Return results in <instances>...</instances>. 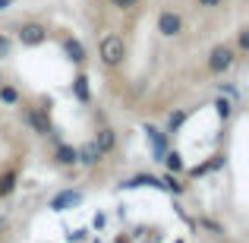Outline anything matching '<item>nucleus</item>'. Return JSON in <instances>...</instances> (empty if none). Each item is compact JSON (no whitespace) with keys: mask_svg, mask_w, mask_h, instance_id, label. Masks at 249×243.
I'll return each mask as SVG.
<instances>
[{"mask_svg":"<svg viewBox=\"0 0 249 243\" xmlns=\"http://www.w3.org/2000/svg\"><path fill=\"white\" fill-rule=\"evenodd\" d=\"M13 187H16V170H6V174L0 177V196H10Z\"/></svg>","mask_w":249,"mask_h":243,"instance_id":"13","label":"nucleus"},{"mask_svg":"<svg viewBox=\"0 0 249 243\" xmlns=\"http://www.w3.org/2000/svg\"><path fill=\"white\" fill-rule=\"evenodd\" d=\"M233 51L227 48V44H221V48H214L212 54H208V70H212V73H224V70H231L233 67Z\"/></svg>","mask_w":249,"mask_h":243,"instance_id":"3","label":"nucleus"},{"mask_svg":"<svg viewBox=\"0 0 249 243\" xmlns=\"http://www.w3.org/2000/svg\"><path fill=\"white\" fill-rule=\"evenodd\" d=\"M240 51H249V29L240 32Z\"/></svg>","mask_w":249,"mask_h":243,"instance_id":"21","label":"nucleus"},{"mask_svg":"<svg viewBox=\"0 0 249 243\" xmlns=\"http://www.w3.org/2000/svg\"><path fill=\"white\" fill-rule=\"evenodd\" d=\"M57 161L60 164H76L79 161V152L73 146H57Z\"/></svg>","mask_w":249,"mask_h":243,"instance_id":"11","label":"nucleus"},{"mask_svg":"<svg viewBox=\"0 0 249 243\" xmlns=\"http://www.w3.org/2000/svg\"><path fill=\"white\" fill-rule=\"evenodd\" d=\"M79 202H82L79 189H63V193H57L54 199H51V212H67V208L79 206Z\"/></svg>","mask_w":249,"mask_h":243,"instance_id":"4","label":"nucleus"},{"mask_svg":"<svg viewBox=\"0 0 249 243\" xmlns=\"http://www.w3.org/2000/svg\"><path fill=\"white\" fill-rule=\"evenodd\" d=\"M114 142H117V133H114V130H107V127H104V130H98L95 146L101 149V155H104V152H110V149H114Z\"/></svg>","mask_w":249,"mask_h":243,"instance_id":"10","label":"nucleus"},{"mask_svg":"<svg viewBox=\"0 0 249 243\" xmlns=\"http://www.w3.org/2000/svg\"><path fill=\"white\" fill-rule=\"evenodd\" d=\"M183 120H186V111H174V114L167 117V127H170V133H174V130H180V127H183Z\"/></svg>","mask_w":249,"mask_h":243,"instance_id":"16","label":"nucleus"},{"mask_svg":"<svg viewBox=\"0 0 249 243\" xmlns=\"http://www.w3.org/2000/svg\"><path fill=\"white\" fill-rule=\"evenodd\" d=\"M3 227H6V218H0V231H3Z\"/></svg>","mask_w":249,"mask_h":243,"instance_id":"25","label":"nucleus"},{"mask_svg":"<svg viewBox=\"0 0 249 243\" xmlns=\"http://www.w3.org/2000/svg\"><path fill=\"white\" fill-rule=\"evenodd\" d=\"M145 133H148V139L155 142V155H164V136H161L155 127H145Z\"/></svg>","mask_w":249,"mask_h":243,"instance_id":"14","label":"nucleus"},{"mask_svg":"<svg viewBox=\"0 0 249 243\" xmlns=\"http://www.w3.org/2000/svg\"><path fill=\"white\" fill-rule=\"evenodd\" d=\"M19 41H22L25 48H38V44L48 41V29H44L41 22H25L22 29H19Z\"/></svg>","mask_w":249,"mask_h":243,"instance_id":"2","label":"nucleus"},{"mask_svg":"<svg viewBox=\"0 0 249 243\" xmlns=\"http://www.w3.org/2000/svg\"><path fill=\"white\" fill-rule=\"evenodd\" d=\"M10 51H13V41L6 35H0V60H3V57H10Z\"/></svg>","mask_w":249,"mask_h":243,"instance_id":"19","label":"nucleus"},{"mask_svg":"<svg viewBox=\"0 0 249 243\" xmlns=\"http://www.w3.org/2000/svg\"><path fill=\"white\" fill-rule=\"evenodd\" d=\"M25 120H29V123H32V127H35L41 136H48V133H51V120L44 117V111H38V108L25 111Z\"/></svg>","mask_w":249,"mask_h":243,"instance_id":"6","label":"nucleus"},{"mask_svg":"<svg viewBox=\"0 0 249 243\" xmlns=\"http://www.w3.org/2000/svg\"><path fill=\"white\" fill-rule=\"evenodd\" d=\"M73 92H76V98L85 104V101H89V79H85V76H76V79H73Z\"/></svg>","mask_w":249,"mask_h":243,"instance_id":"12","label":"nucleus"},{"mask_svg":"<svg viewBox=\"0 0 249 243\" xmlns=\"http://www.w3.org/2000/svg\"><path fill=\"white\" fill-rule=\"evenodd\" d=\"M63 51H67V57H70L73 63H82V60H85V48L76 41V38H67V41H63Z\"/></svg>","mask_w":249,"mask_h":243,"instance_id":"8","label":"nucleus"},{"mask_svg":"<svg viewBox=\"0 0 249 243\" xmlns=\"http://www.w3.org/2000/svg\"><path fill=\"white\" fill-rule=\"evenodd\" d=\"M110 3H114V6H120V10H133V6L139 3V0H110Z\"/></svg>","mask_w":249,"mask_h":243,"instance_id":"20","label":"nucleus"},{"mask_svg":"<svg viewBox=\"0 0 249 243\" xmlns=\"http://www.w3.org/2000/svg\"><path fill=\"white\" fill-rule=\"evenodd\" d=\"M164 161H167V168L174 170V174H177V170H183V158H180V152H167V155H164Z\"/></svg>","mask_w":249,"mask_h":243,"instance_id":"17","label":"nucleus"},{"mask_svg":"<svg viewBox=\"0 0 249 243\" xmlns=\"http://www.w3.org/2000/svg\"><path fill=\"white\" fill-rule=\"evenodd\" d=\"M0 101H3V104H16V101H19L16 89H10V85H3V82H0Z\"/></svg>","mask_w":249,"mask_h":243,"instance_id":"15","label":"nucleus"},{"mask_svg":"<svg viewBox=\"0 0 249 243\" xmlns=\"http://www.w3.org/2000/svg\"><path fill=\"white\" fill-rule=\"evenodd\" d=\"M180 29H183V19L177 16V13H170V10H164L158 16V32L164 38H174V35H180Z\"/></svg>","mask_w":249,"mask_h":243,"instance_id":"5","label":"nucleus"},{"mask_svg":"<svg viewBox=\"0 0 249 243\" xmlns=\"http://www.w3.org/2000/svg\"><path fill=\"white\" fill-rule=\"evenodd\" d=\"M123 54H126V44H123L120 35H107L101 41V60H104V67H117V63H123Z\"/></svg>","mask_w":249,"mask_h":243,"instance_id":"1","label":"nucleus"},{"mask_svg":"<svg viewBox=\"0 0 249 243\" xmlns=\"http://www.w3.org/2000/svg\"><path fill=\"white\" fill-rule=\"evenodd\" d=\"M199 3H202V6H221L224 0H199Z\"/></svg>","mask_w":249,"mask_h":243,"instance_id":"23","label":"nucleus"},{"mask_svg":"<svg viewBox=\"0 0 249 243\" xmlns=\"http://www.w3.org/2000/svg\"><path fill=\"white\" fill-rule=\"evenodd\" d=\"M6 6H10V0H0V10H6Z\"/></svg>","mask_w":249,"mask_h":243,"instance_id":"24","label":"nucleus"},{"mask_svg":"<svg viewBox=\"0 0 249 243\" xmlns=\"http://www.w3.org/2000/svg\"><path fill=\"white\" fill-rule=\"evenodd\" d=\"M120 187H123V189H136V187H161V180H158V177H152V174H139V177H133V180H123Z\"/></svg>","mask_w":249,"mask_h":243,"instance_id":"7","label":"nucleus"},{"mask_svg":"<svg viewBox=\"0 0 249 243\" xmlns=\"http://www.w3.org/2000/svg\"><path fill=\"white\" fill-rule=\"evenodd\" d=\"M85 237V231H73V234H70V240H73V243H79Z\"/></svg>","mask_w":249,"mask_h":243,"instance_id":"22","label":"nucleus"},{"mask_svg":"<svg viewBox=\"0 0 249 243\" xmlns=\"http://www.w3.org/2000/svg\"><path fill=\"white\" fill-rule=\"evenodd\" d=\"M0 82H3V76H0Z\"/></svg>","mask_w":249,"mask_h":243,"instance_id":"26","label":"nucleus"},{"mask_svg":"<svg viewBox=\"0 0 249 243\" xmlns=\"http://www.w3.org/2000/svg\"><path fill=\"white\" fill-rule=\"evenodd\" d=\"M214 108H218V114H221V120H227V117L233 114V104L227 101V98H218V104H214Z\"/></svg>","mask_w":249,"mask_h":243,"instance_id":"18","label":"nucleus"},{"mask_svg":"<svg viewBox=\"0 0 249 243\" xmlns=\"http://www.w3.org/2000/svg\"><path fill=\"white\" fill-rule=\"evenodd\" d=\"M76 152H79V161H82V164H98V161H101V149H98L95 142H89V146L76 149Z\"/></svg>","mask_w":249,"mask_h":243,"instance_id":"9","label":"nucleus"}]
</instances>
